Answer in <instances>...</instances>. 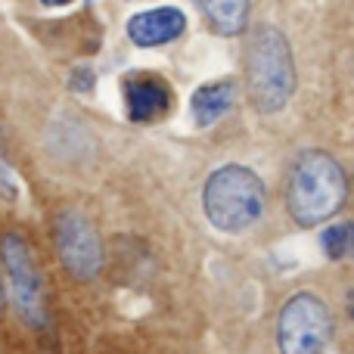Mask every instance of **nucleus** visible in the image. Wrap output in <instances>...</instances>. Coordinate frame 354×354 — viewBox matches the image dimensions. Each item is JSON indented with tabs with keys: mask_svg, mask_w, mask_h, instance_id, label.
<instances>
[{
	"mask_svg": "<svg viewBox=\"0 0 354 354\" xmlns=\"http://www.w3.org/2000/svg\"><path fill=\"white\" fill-rule=\"evenodd\" d=\"M3 311H6V280L0 277V317H3Z\"/></svg>",
	"mask_w": 354,
	"mask_h": 354,
	"instance_id": "obj_14",
	"label": "nucleus"
},
{
	"mask_svg": "<svg viewBox=\"0 0 354 354\" xmlns=\"http://www.w3.org/2000/svg\"><path fill=\"white\" fill-rule=\"evenodd\" d=\"M348 199V177L336 156L324 149H305L289 168L286 212L299 227L326 224Z\"/></svg>",
	"mask_w": 354,
	"mask_h": 354,
	"instance_id": "obj_1",
	"label": "nucleus"
},
{
	"mask_svg": "<svg viewBox=\"0 0 354 354\" xmlns=\"http://www.w3.org/2000/svg\"><path fill=\"white\" fill-rule=\"evenodd\" d=\"M183 31H187V16L177 6H156L128 19V37L137 47H162L177 41Z\"/></svg>",
	"mask_w": 354,
	"mask_h": 354,
	"instance_id": "obj_8",
	"label": "nucleus"
},
{
	"mask_svg": "<svg viewBox=\"0 0 354 354\" xmlns=\"http://www.w3.org/2000/svg\"><path fill=\"white\" fill-rule=\"evenodd\" d=\"M19 196V180L12 177V171L6 165H0V199L12 202Z\"/></svg>",
	"mask_w": 354,
	"mask_h": 354,
	"instance_id": "obj_12",
	"label": "nucleus"
},
{
	"mask_svg": "<svg viewBox=\"0 0 354 354\" xmlns=\"http://www.w3.org/2000/svg\"><path fill=\"white\" fill-rule=\"evenodd\" d=\"M320 249L330 261H345L354 255V221H342V224H330L320 233Z\"/></svg>",
	"mask_w": 354,
	"mask_h": 354,
	"instance_id": "obj_11",
	"label": "nucleus"
},
{
	"mask_svg": "<svg viewBox=\"0 0 354 354\" xmlns=\"http://www.w3.org/2000/svg\"><path fill=\"white\" fill-rule=\"evenodd\" d=\"M91 84H93V75H91V72H78V75H72V87H75V91H87Z\"/></svg>",
	"mask_w": 354,
	"mask_h": 354,
	"instance_id": "obj_13",
	"label": "nucleus"
},
{
	"mask_svg": "<svg viewBox=\"0 0 354 354\" xmlns=\"http://www.w3.org/2000/svg\"><path fill=\"white\" fill-rule=\"evenodd\" d=\"M124 112L134 124H153L165 118L174 106V91L165 78L153 72H131L122 81Z\"/></svg>",
	"mask_w": 354,
	"mask_h": 354,
	"instance_id": "obj_7",
	"label": "nucleus"
},
{
	"mask_svg": "<svg viewBox=\"0 0 354 354\" xmlns=\"http://www.w3.org/2000/svg\"><path fill=\"white\" fill-rule=\"evenodd\" d=\"M348 317L354 320V295H351V301H348Z\"/></svg>",
	"mask_w": 354,
	"mask_h": 354,
	"instance_id": "obj_16",
	"label": "nucleus"
},
{
	"mask_svg": "<svg viewBox=\"0 0 354 354\" xmlns=\"http://www.w3.org/2000/svg\"><path fill=\"white\" fill-rule=\"evenodd\" d=\"M41 3L44 6H53V10H56V6H68V3H75V0H41Z\"/></svg>",
	"mask_w": 354,
	"mask_h": 354,
	"instance_id": "obj_15",
	"label": "nucleus"
},
{
	"mask_svg": "<svg viewBox=\"0 0 354 354\" xmlns=\"http://www.w3.org/2000/svg\"><path fill=\"white\" fill-rule=\"evenodd\" d=\"M53 243L62 268L78 283H91L103 270V239L87 214L78 208H62L53 218Z\"/></svg>",
	"mask_w": 354,
	"mask_h": 354,
	"instance_id": "obj_6",
	"label": "nucleus"
},
{
	"mask_svg": "<svg viewBox=\"0 0 354 354\" xmlns=\"http://www.w3.org/2000/svg\"><path fill=\"white\" fill-rule=\"evenodd\" d=\"M205 16V22L212 25V31L224 37H236L245 31L249 22V0H196Z\"/></svg>",
	"mask_w": 354,
	"mask_h": 354,
	"instance_id": "obj_10",
	"label": "nucleus"
},
{
	"mask_svg": "<svg viewBox=\"0 0 354 354\" xmlns=\"http://www.w3.org/2000/svg\"><path fill=\"white\" fill-rule=\"evenodd\" d=\"M233 103H236V84L230 78H221L196 87L189 97V112H193V122L199 128H212L233 109Z\"/></svg>",
	"mask_w": 354,
	"mask_h": 354,
	"instance_id": "obj_9",
	"label": "nucleus"
},
{
	"mask_svg": "<svg viewBox=\"0 0 354 354\" xmlns=\"http://www.w3.org/2000/svg\"><path fill=\"white\" fill-rule=\"evenodd\" d=\"M0 261H3L6 289L16 305L22 324L31 330H44L47 326V286H44V274L37 268V258L31 252L28 239L22 233H6L0 239Z\"/></svg>",
	"mask_w": 354,
	"mask_h": 354,
	"instance_id": "obj_4",
	"label": "nucleus"
},
{
	"mask_svg": "<svg viewBox=\"0 0 354 354\" xmlns=\"http://www.w3.org/2000/svg\"><path fill=\"white\" fill-rule=\"evenodd\" d=\"M245 91L261 115L283 112L295 93L292 47L274 25L255 28L245 44Z\"/></svg>",
	"mask_w": 354,
	"mask_h": 354,
	"instance_id": "obj_2",
	"label": "nucleus"
},
{
	"mask_svg": "<svg viewBox=\"0 0 354 354\" xmlns=\"http://www.w3.org/2000/svg\"><path fill=\"white\" fill-rule=\"evenodd\" d=\"M268 208L264 180L245 165H221L202 187V212L221 233H243L261 221Z\"/></svg>",
	"mask_w": 354,
	"mask_h": 354,
	"instance_id": "obj_3",
	"label": "nucleus"
},
{
	"mask_svg": "<svg viewBox=\"0 0 354 354\" xmlns=\"http://www.w3.org/2000/svg\"><path fill=\"white\" fill-rule=\"evenodd\" d=\"M333 339L330 308L314 292H295L286 299L277 317V348L280 354H326Z\"/></svg>",
	"mask_w": 354,
	"mask_h": 354,
	"instance_id": "obj_5",
	"label": "nucleus"
}]
</instances>
